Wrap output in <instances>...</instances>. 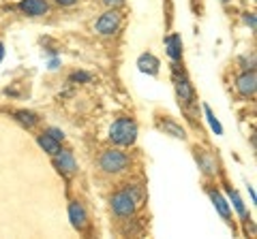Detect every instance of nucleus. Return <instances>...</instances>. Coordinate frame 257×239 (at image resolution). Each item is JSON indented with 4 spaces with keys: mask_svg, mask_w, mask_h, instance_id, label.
Here are the masks:
<instances>
[{
    "mask_svg": "<svg viewBox=\"0 0 257 239\" xmlns=\"http://www.w3.org/2000/svg\"><path fill=\"white\" fill-rule=\"evenodd\" d=\"M238 92L242 94V96H253L255 90H257V79H255V73H242L238 77Z\"/></svg>",
    "mask_w": 257,
    "mask_h": 239,
    "instance_id": "5",
    "label": "nucleus"
},
{
    "mask_svg": "<svg viewBox=\"0 0 257 239\" xmlns=\"http://www.w3.org/2000/svg\"><path fill=\"white\" fill-rule=\"evenodd\" d=\"M20 9L26 13V15L39 18V15H45L47 13V2H45V0H22Z\"/></svg>",
    "mask_w": 257,
    "mask_h": 239,
    "instance_id": "6",
    "label": "nucleus"
},
{
    "mask_svg": "<svg viewBox=\"0 0 257 239\" xmlns=\"http://www.w3.org/2000/svg\"><path fill=\"white\" fill-rule=\"evenodd\" d=\"M135 207H138V192H135V190H122V192L111 196V210H114L118 216H122V218L133 216Z\"/></svg>",
    "mask_w": 257,
    "mask_h": 239,
    "instance_id": "2",
    "label": "nucleus"
},
{
    "mask_svg": "<svg viewBox=\"0 0 257 239\" xmlns=\"http://www.w3.org/2000/svg\"><path fill=\"white\" fill-rule=\"evenodd\" d=\"M73 79H82V82H88V79H90V75H84V73H75V75H73Z\"/></svg>",
    "mask_w": 257,
    "mask_h": 239,
    "instance_id": "21",
    "label": "nucleus"
},
{
    "mask_svg": "<svg viewBox=\"0 0 257 239\" xmlns=\"http://www.w3.org/2000/svg\"><path fill=\"white\" fill-rule=\"evenodd\" d=\"M204 111H206V118H208V124L212 126V130H214V134H223V126L219 124V120L214 118V114H212V109L210 107H204Z\"/></svg>",
    "mask_w": 257,
    "mask_h": 239,
    "instance_id": "14",
    "label": "nucleus"
},
{
    "mask_svg": "<svg viewBox=\"0 0 257 239\" xmlns=\"http://www.w3.org/2000/svg\"><path fill=\"white\" fill-rule=\"evenodd\" d=\"M165 47H167V54H170L172 60H178L180 58V54H182V41H180L178 34L167 36L165 38Z\"/></svg>",
    "mask_w": 257,
    "mask_h": 239,
    "instance_id": "9",
    "label": "nucleus"
},
{
    "mask_svg": "<svg viewBox=\"0 0 257 239\" xmlns=\"http://www.w3.org/2000/svg\"><path fill=\"white\" fill-rule=\"evenodd\" d=\"M212 201H214V207L219 210V214L223 218H229V207H227V201L219 194V192H212Z\"/></svg>",
    "mask_w": 257,
    "mask_h": 239,
    "instance_id": "13",
    "label": "nucleus"
},
{
    "mask_svg": "<svg viewBox=\"0 0 257 239\" xmlns=\"http://www.w3.org/2000/svg\"><path fill=\"white\" fill-rule=\"evenodd\" d=\"M128 166V156L120 150H107L101 156V169L105 173H120Z\"/></svg>",
    "mask_w": 257,
    "mask_h": 239,
    "instance_id": "3",
    "label": "nucleus"
},
{
    "mask_svg": "<svg viewBox=\"0 0 257 239\" xmlns=\"http://www.w3.org/2000/svg\"><path fill=\"white\" fill-rule=\"evenodd\" d=\"M56 2H58V4H64V6H69V4H75L77 0H56Z\"/></svg>",
    "mask_w": 257,
    "mask_h": 239,
    "instance_id": "22",
    "label": "nucleus"
},
{
    "mask_svg": "<svg viewBox=\"0 0 257 239\" xmlns=\"http://www.w3.org/2000/svg\"><path fill=\"white\" fill-rule=\"evenodd\" d=\"M3 56H5V50H3V43H0V60H3Z\"/></svg>",
    "mask_w": 257,
    "mask_h": 239,
    "instance_id": "23",
    "label": "nucleus"
},
{
    "mask_svg": "<svg viewBox=\"0 0 257 239\" xmlns=\"http://www.w3.org/2000/svg\"><path fill=\"white\" fill-rule=\"evenodd\" d=\"M229 196H231V201H234V207L238 210V214L242 218H246V210H244V203H242V198L238 196V192H231V188H229Z\"/></svg>",
    "mask_w": 257,
    "mask_h": 239,
    "instance_id": "16",
    "label": "nucleus"
},
{
    "mask_svg": "<svg viewBox=\"0 0 257 239\" xmlns=\"http://www.w3.org/2000/svg\"><path fill=\"white\" fill-rule=\"evenodd\" d=\"M176 90H178L180 100H184V102H191L193 100V88H191V84L184 77L176 82Z\"/></svg>",
    "mask_w": 257,
    "mask_h": 239,
    "instance_id": "12",
    "label": "nucleus"
},
{
    "mask_svg": "<svg viewBox=\"0 0 257 239\" xmlns=\"http://www.w3.org/2000/svg\"><path fill=\"white\" fill-rule=\"evenodd\" d=\"M47 134H52L56 141H62V137H64L62 130H58V128H50V130H47Z\"/></svg>",
    "mask_w": 257,
    "mask_h": 239,
    "instance_id": "18",
    "label": "nucleus"
},
{
    "mask_svg": "<svg viewBox=\"0 0 257 239\" xmlns=\"http://www.w3.org/2000/svg\"><path fill=\"white\" fill-rule=\"evenodd\" d=\"M69 218H71V224H73L75 228H79V230H82V228L88 224V218H86L84 207L79 205L77 201L69 205Z\"/></svg>",
    "mask_w": 257,
    "mask_h": 239,
    "instance_id": "7",
    "label": "nucleus"
},
{
    "mask_svg": "<svg viewBox=\"0 0 257 239\" xmlns=\"http://www.w3.org/2000/svg\"><path fill=\"white\" fill-rule=\"evenodd\" d=\"M109 139L114 141L116 146H131V143H135V139H138V126H135L133 120L120 118L111 124Z\"/></svg>",
    "mask_w": 257,
    "mask_h": 239,
    "instance_id": "1",
    "label": "nucleus"
},
{
    "mask_svg": "<svg viewBox=\"0 0 257 239\" xmlns=\"http://www.w3.org/2000/svg\"><path fill=\"white\" fill-rule=\"evenodd\" d=\"M163 128L170 132V134H174V137H178V139H187V134H184V130L180 128L178 124H174V122H170V120H167V122H163Z\"/></svg>",
    "mask_w": 257,
    "mask_h": 239,
    "instance_id": "15",
    "label": "nucleus"
},
{
    "mask_svg": "<svg viewBox=\"0 0 257 239\" xmlns=\"http://www.w3.org/2000/svg\"><path fill=\"white\" fill-rule=\"evenodd\" d=\"M56 156H58V158H56V164H58V169L62 173H73L77 169L75 158H73V154H71V152H62V150H60Z\"/></svg>",
    "mask_w": 257,
    "mask_h": 239,
    "instance_id": "8",
    "label": "nucleus"
},
{
    "mask_svg": "<svg viewBox=\"0 0 257 239\" xmlns=\"http://www.w3.org/2000/svg\"><path fill=\"white\" fill-rule=\"evenodd\" d=\"M124 0H103V4H107V6H111V9H114V6H120L122 4Z\"/></svg>",
    "mask_w": 257,
    "mask_h": 239,
    "instance_id": "19",
    "label": "nucleus"
},
{
    "mask_svg": "<svg viewBox=\"0 0 257 239\" xmlns=\"http://www.w3.org/2000/svg\"><path fill=\"white\" fill-rule=\"evenodd\" d=\"M138 64H140V70H144V73H148V75H157V70H159V62H157V58H152L150 54L142 56Z\"/></svg>",
    "mask_w": 257,
    "mask_h": 239,
    "instance_id": "11",
    "label": "nucleus"
},
{
    "mask_svg": "<svg viewBox=\"0 0 257 239\" xmlns=\"http://www.w3.org/2000/svg\"><path fill=\"white\" fill-rule=\"evenodd\" d=\"M246 24H251V28L255 30L257 24H255V15H253V13H246Z\"/></svg>",
    "mask_w": 257,
    "mask_h": 239,
    "instance_id": "20",
    "label": "nucleus"
},
{
    "mask_svg": "<svg viewBox=\"0 0 257 239\" xmlns=\"http://www.w3.org/2000/svg\"><path fill=\"white\" fill-rule=\"evenodd\" d=\"M39 146H41L50 156H56L60 152V143L56 141L52 134H41V137H39Z\"/></svg>",
    "mask_w": 257,
    "mask_h": 239,
    "instance_id": "10",
    "label": "nucleus"
},
{
    "mask_svg": "<svg viewBox=\"0 0 257 239\" xmlns=\"http://www.w3.org/2000/svg\"><path fill=\"white\" fill-rule=\"evenodd\" d=\"M120 26V15L111 9L107 13H103L99 22H96V32H101V34H111V32H116Z\"/></svg>",
    "mask_w": 257,
    "mask_h": 239,
    "instance_id": "4",
    "label": "nucleus"
},
{
    "mask_svg": "<svg viewBox=\"0 0 257 239\" xmlns=\"http://www.w3.org/2000/svg\"><path fill=\"white\" fill-rule=\"evenodd\" d=\"M18 120H20L22 124H26V126L37 124V116L30 114V111H18Z\"/></svg>",
    "mask_w": 257,
    "mask_h": 239,
    "instance_id": "17",
    "label": "nucleus"
}]
</instances>
